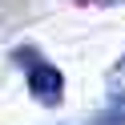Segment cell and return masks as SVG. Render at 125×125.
<instances>
[{
    "instance_id": "7a4b0ae2",
    "label": "cell",
    "mask_w": 125,
    "mask_h": 125,
    "mask_svg": "<svg viewBox=\"0 0 125 125\" xmlns=\"http://www.w3.org/2000/svg\"><path fill=\"white\" fill-rule=\"evenodd\" d=\"M109 97H113V105H125V52L109 73Z\"/></svg>"
},
{
    "instance_id": "3957f363",
    "label": "cell",
    "mask_w": 125,
    "mask_h": 125,
    "mask_svg": "<svg viewBox=\"0 0 125 125\" xmlns=\"http://www.w3.org/2000/svg\"><path fill=\"white\" fill-rule=\"evenodd\" d=\"M93 4H125V0H93Z\"/></svg>"
},
{
    "instance_id": "6da1fadb",
    "label": "cell",
    "mask_w": 125,
    "mask_h": 125,
    "mask_svg": "<svg viewBox=\"0 0 125 125\" xmlns=\"http://www.w3.org/2000/svg\"><path fill=\"white\" fill-rule=\"evenodd\" d=\"M28 61H32V69H28V93H32L41 105H61V97H65V77H61V69H52L49 61H36L32 52H28Z\"/></svg>"
}]
</instances>
